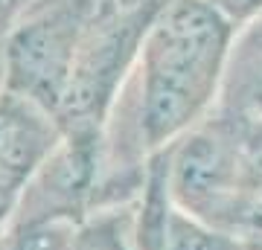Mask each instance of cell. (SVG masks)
Here are the masks:
<instances>
[{"mask_svg":"<svg viewBox=\"0 0 262 250\" xmlns=\"http://www.w3.org/2000/svg\"><path fill=\"white\" fill-rule=\"evenodd\" d=\"M233 32L210 0H163L120 93L149 157L215 111Z\"/></svg>","mask_w":262,"mask_h":250,"instance_id":"obj_1","label":"cell"},{"mask_svg":"<svg viewBox=\"0 0 262 250\" xmlns=\"http://www.w3.org/2000/svg\"><path fill=\"white\" fill-rule=\"evenodd\" d=\"M172 204L239 239H259V186L230 117L210 113L160 151Z\"/></svg>","mask_w":262,"mask_h":250,"instance_id":"obj_2","label":"cell"},{"mask_svg":"<svg viewBox=\"0 0 262 250\" xmlns=\"http://www.w3.org/2000/svg\"><path fill=\"white\" fill-rule=\"evenodd\" d=\"M99 6L102 0H29L6 27V90L58 117Z\"/></svg>","mask_w":262,"mask_h":250,"instance_id":"obj_3","label":"cell"},{"mask_svg":"<svg viewBox=\"0 0 262 250\" xmlns=\"http://www.w3.org/2000/svg\"><path fill=\"white\" fill-rule=\"evenodd\" d=\"M102 177V137H61L29 177L12 221H82L96 210Z\"/></svg>","mask_w":262,"mask_h":250,"instance_id":"obj_4","label":"cell"},{"mask_svg":"<svg viewBox=\"0 0 262 250\" xmlns=\"http://www.w3.org/2000/svg\"><path fill=\"white\" fill-rule=\"evenodd\" d=\"M137 250H262V244L215 230L172 204L160 154L151 157L149 177L134 204Z\"/></svg>","mask_w":262,"mask_h":250,"instance_id":"obj_5","label":"cell"},{"mask_svg":"<svg viewBox=\"0 0 262 250\" xmlns=\"http://www.w3.org/2000/svg\"><path fill=\"white\" fill-rule=\"evenodd\" d=\"M61 125L12 90L0 93V195L15 198L61 143Z\"/></svg>","mask_w":262,"mask_h":250,"instance_id":"obj_6","label":"cell"},{"mask_svg":"<svg viewBox=\"0 0 262 250\" xmlns=\"http://www.w3.org/2000/svg\"><path fill=\"white\" fill-rule=\"evenodd\" d=\"M215 113L262 122V12L236 27Z\"/></svg>","mask_w":262,"mask_h":250,"instance_id":"obj_7","label":"cell"},{"mask_svg":"<svg viewBox=\"0 0 262 250\" xmlns=\"http://www.w3.org/2000/svg\"><path fill=\"white\" fill-rule=\"evenodd\" d=\"M137 204V201H134ZM134 204L99 207L76 224L67 250H137Z\"/></svg>","mask_w":262,"mask_h":250,"instance_id":"obj_8","label":"cell"},{"mask_svg":"<svg viewBox=\"0 0 262 250\" xmlns=\"http://www.w3.org/2000/svg\"><path fill=\"white\" fill-rule=\"evenodd\" d=\"M76 221H9L3 233V250H67Z\"/></svg>","mask_w":262,"mask_h":250,"instance_id":"obj_9","label":"cell"},{"mask_svg":"<svg viewBox=\"0 0 262 250\" xmlns=\"http://www.w3.org/2000/svg\"><path fill=\"white\" fill-rule=\"evenodd\" d=\"M210 3H213L222 15H227L236 27L262 12V0H210Z\"/></svg>","mask_w":262,"mask_h":250,"instance_id":"obj_10","label":"cell"},{"mask_svg":"<svg viewBox=\"0 0 262 250\" xmlns=\"http://www.w3.org/2000/svg\"><path fill=\"white\" fill-rule=\"evenodd\" d=\"M15 198H6V195H0V236L9 230V221H12V213H15Z\"/></svg>","mask_w":262,"mask_h":250,"instance_id":"obj_11","label":"cell"},{"mask_svg":"<svg viewBox=\"0 0 262 250\" xmlns=\"http://www.w3.org/2000/svg\"><path fill=\"white\" fill-rule=\"evenodd\" d=\"M6 90V27H0V93Z\"/></svg>","mask_w":262,"mask_h":250,"instance_id":"obj_12","label":"cell"},{"mask_svg":"<svg viewBox=\"0 0 262 250\" xmlns=\"http://www.w3.org/2000/svg\"><path fill=\"white\" fill-rule=\"evenodd\" d=\"M0 239H3V236H0ZM0 250H3V247H0Z\"/></svg>","mask_w":262,"mask_h":250,"instance_id":"obj_13","label":"cell"}]
</instances>
